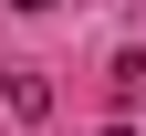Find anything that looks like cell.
<instances>
[{
  "mask_svg": "<svg viewBox=\"0 0 146 136\" xmlns=\"http://www.w3.org/2000/svg\"><path fill=\"white\" fill-rule=\"evenodd\" d=\"M11 11H42V0H11Z\"/></svg>",
  "mask_w": 146,
  "mask_h": 136,
  "instance_id": "6da1fadb",
  "label": "cell"
}]
</instances>
